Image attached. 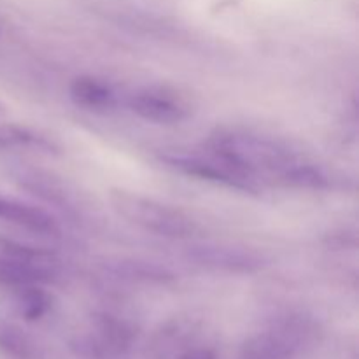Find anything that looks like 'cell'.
<instances>
[{
	"label": "cell",
	"instance_id": "1",
	"mask_svg": "<svg viewBox=\"0 0 359 359\" xmlns=\"http://www.w3.org/2000/svg\"><path fill=\"white\" fill-rule=\"evenodd\" d=\"M207 151L252 179L259 175L280 179L302 160L283 140L242 130H217L207 140Z\"/></svg>",
	"mask_w": 359,
	"mask_h": 359
},
{
	"label": "cell",
	"instance_id": "2",
	"mask_svg": "<svg viewBox=\"0 0 359 359\" xmlns=\"http://www.w3.org/2000/svg\"><path fill=\"white\" fill-rule=\"evenodd\" d=\"M319 339L318 323L305 314H283L249 337L238 359H304Z\"/></svg>",
	"mask_w": 359,
	"mask_h": 359
},
{
	"label": "cell",
	"instance_id": "3",
	"mask_svg": "<svg viewBox=\"0 0 359 359\" xmlns=\"http://www.w3.org/2000/svg\"><path fill=\"white\" fill-rule=\"evenodd\" d=\"M109 200L112 209L128 223L160 237L189 238L196 231V223L188 214L139 193L112 189Z\"/></svg>",
	"mask_w": 359,
	"mask_h": 359
},
{
	"label": "cell",
	"instance_id": "4",
	"mask_svg": "<svg viewBox=\"0 0 359 359\" xmlns=\"http://www.w3.org/2000/svg\"><path fill=\"white\" fill-rule=\"evenodd\" d=\"M135 332L112 314H95L72 339V349L84 359H121L132 347Z\"/></svg>",
	"mask_w": 359,
	"mask_h": 359
},
{
	"label": "cell",
	"instance_id": "5",
	"mask_svg": "<svg viewBox=\"0 0 359 359\" xmlns=\"http://www.w3.org/2000/svg\"><path fill=\"white\" fill-rule=\"evenodd\" d=\"M161 160L174 170L189 177L202 179V181L221 184L224 188L235 189L242 193H258L256 179L244 174L238 168L231 167L219 156L207 151L205 154H188V153H167Z\"/></svg>",
	"mask_w": 359,
	"mask_h": 359
},
{
	"label": "cell",
	"instance_id": "6",
	"mask_svg": "<svg viewBox=\"0 0 359 359\" xmlns=\"http://www.w3.org/2000/svg\"><path fill=\"white\" fill-rule=\"evenodd\" d=\"M186 258L200 269L221 273H256L269 265V259L252 249L223 244H196L188 248Z\"/></svg>",
	"mask_w": 359,
	"mask_h": 359
},
{
	"label": "cell",
	"instance_id": "7",
	"mask_svg": "<svg viewBox=\"0 0 359 359\" xmlns=\"http://www.w3.org/2000/svg\"><path fill=\"white\" fill-rule=\"evenodd\" d=\"M133 114L156 125H177L191 116L188 100L174 90L161 86H144L128 97Z\"/></svg>",
	"mask_w": 359,
	"mask_h": 359
},
{
	"label": "cell",
	"instance_id": "8",
	"mask_svg": "<svg viewBox=\"0 0 359 359\" xmlns=\"http://www.w3.org/2000/svg\"><path fill=\"white\" fill-rule=\"evenodd\" d=\"M0 221L23 228L32 233L49 235V237H56L60 233L58 223L46 210L2 195H0Z\"/></svg>",
	"mask_w": 359,
	"mask_h": 359
},
{
	"label": "cell",
	"instance_id": "9",
	"mask_svg": "<svg viewBox=\"0 0 359 359\" xmlns=\"http://www.w3.org/2000/svg\"><path fill=\"white\" fill-rule=\"evenodd\" d=\"M109 273L116 279L126 280L133 284H172L175 283L177 276L170 269L163 265H158L154 262H146V259H116L105 265Z\"/></svg>",
	"mask_w": 359,
	"mask_h": 359
},
{
	"label": "cell",
	"instance_id": "10",
	"mask_svg": "<svg viewBox=\"0 0 359 359\" xmlns=\"http://www.w3.org/2000/svg\"><path fill=\"white\" fill-rule=\"evenodd\" d=\"M70 98L79 107L88 111L105 112L118 105V93L114 88L105 81L91 76H79L70 83Z\"/></svg>",
	"mask_w": 359,
	"mask_h": 359
},
{
	"label": "cell",
	"instance_id": "11",
	"mask_svg": "<svg viewBox=\"0 0 359 359\" xmlns=\"http://www.w3.org/2000/svg\"><path fill=\"white\" fill-rule=\"evenodd\" d=\"M13 265L58 266V258L51 251L0 235V266Z\"/></svg>",
	"mask_w": 359,
	"mask_h": 359
},
{
	"label": "cell",
	"instance_id": "12",
	"mask_svg": "<svg viewBox=\"0 0 359 359\" xmlns=\"http://www.w3.org/2000/svg\"><path fill=\"white\" fill-rule=\"evenodd\" d=\"M0 147L2 149H35L42 153H58V146L42 133L27 126L0 125Z\"/></svg>",
	"mask_w": 359,
	"mask_h": 359
},
{
	"label": "cell",
	"instance_id": "13",
	"mask_svg": "<svg viewBox=\"0 0 359 359\" xmlns=\"http://www.w3.org/2000/svg\"><path fill=\"white\" fill-rule=\"evenodd\" d=\"M283 184L291 186V188H300V189H314V191H323V189L332 188L333 181L326 170L314 163H309L302 158L298 163L293 167L287 168L279 179Z\"/></svg>",
	"mask_w": 359,
	"mask_h": 359
},
{
	"label": "cell",
	"instance_id": "14",
	"mask_svg": "<svg viewBox=\"0 0 359 359\" xmlns=\"http://www.w3.org/2000/svg\"><path fill=\"white\" fill-rule=\"evenodd\" d=\"M0 351L14 359H39L37 344L14 325H0Z\"/></svg>",
	"mask_w": 359,
	"mask_h": 359
},
{
	"label": "cell",
	"instance_id": "15",
	"mask_svg": "<svg viewBox=\"0 0 359 359\" xmlns=\"http://www.w3.org/2000/svg\"><path fill=\"white\" fill-rule=\"evenodd\" d=\"M16 307L27 321H37L51 309V298L39 284L18 287Z\"/></svg>",
	"mask_w": 359,
	"mask_h": 359
},
{
	"label": "cell",
	"instance_id": "16",
	"mask_svg": "<svg viewBox=\"0 0 359 359\" xmlns=\"http://www.w3.org/2000/svg\"><path fill=\"white\" fill-rule=\"evenodd\" d=\"M21 184L27 189H30V191H34L35 195L41 196L42 200H46L49 203H55V205L62 207V209L70 205V200L67 196L65 188L62 184H58L55 179L42 177L41 174L32 172V174L21 175Z\"/></svg>",
	"mask_w": 359,
	"mask_h": 359
},
{
	"label": "cell",
	"instance_id": "17",
	"mask_svg": "<svg viewBox=\"0 0 359 359\" xmlns=\"http://www.w3.org/2000/svg\"><path fill=\"white\" fill-rule=\"evenodd\" d=\"M179 359H216V353L207 347H198V349H191L186 354H182Z\"/></svg>",
	"mask_w": 359,
	"mask_h": 359
},
{
	"label": "cell",
	"instance_id": "18",
	"mask_svg": "<svg viewBox=\"0 0 359 359\" xmlns=\"http://www.w3.org/2000/svg\"><path fill=\"white\" fill-rule=\"evenodd\" d=\"M0 32H2V30H0Z\"/></svg>",
	"mask_w": 359,
	"mask_h": 359
}]
</instances>
